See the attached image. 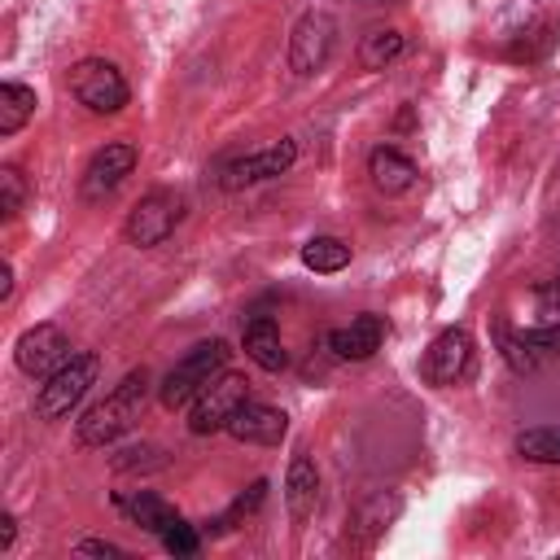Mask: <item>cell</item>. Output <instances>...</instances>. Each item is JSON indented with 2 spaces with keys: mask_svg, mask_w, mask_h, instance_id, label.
<instances>
[{
  "mask_svg": "<svg viewBox=\"0 0 560 560\" xmlns=\"http://www.w3.org/2000/svg\"><path fill=\"white\" fill-rule=\"evenodd\" d=\"M262 494H267V481H254V486H249V494H241V499H236V503H232V508L219 516V529H232L241 516H249V512L262 503Z\"/></svg>",
  "mask_w": 560,
  "mask_h": 560,
  "instance_id": "cb8c5ba5",
  "label": "cell"
},
{
  "mask_svg": "<svg viewBox=\"0 0 560 560\" xmlns=\"http://www.w3.org/2000/svg\"><path fill=\"white\" fill-rule=\"evenodd\" d=\"M96 372H101V359H96L92 350L70 354L57 372L44 376V385H39V394H35V416H39V420H61V416H70V411L79 407V398L92 389Z\"/></svg>",
  "mask_w": 560,
  "mask_h": 560,
  "instance_id": "3957f363",
  "label": "cell"
},
{
  "mask_svg": "<svg viewBox=\"0 0 560 560\" xmlns=\"http://www.w3.org/2000/svg\"><path fill=\"white\" fill-rule=\"evenodd\" d=\"M381 341H385V319L372 315V311H363V315H354L346 328H332V332H328V350H332L337 359H350V363L372 359V354L381 350Z\"/></svg>",
  "mask_w": 560,
  "mask_h": 560,
  "instance_id": "4fadbf2b",
  "label": "cell"
},
{
  "mask_svg": "<svg viewBox=\"0 0 560 560\" xmlns=\"http://www.w3.org/2000/svg\"><path fill=\"white\" fill-rule=\"evenodd\" d=\"M245 398H249V381L236 376V372H219V376L188 402V429H192L197 438H210V433L228 429L232 411H236Z\"/></svg>",
  "mask_w": 560,
  "mask_h": 560,
  "instance_id": "5b68a950",
  "label": "cell"
},
{
  "mask_svg": "<svg viewBox=\"0 0 560 560\" xmlns=\"http://www.w3.org/2000/svg\"><path fill=\"white\" fill-rule=\"evenodd\" d=\"M368 175H372V184H376L381 192H407V188L416 184V162H411L407 153L381 144V149H372V158H368Z\"/></svg>",
  "mask_w": 560,
  "mask_h": 560,
  "instance_id": "2e32d148",
  "label": "cell"
},
{
  "mask_svg": "<svg viewBox=\"0 0 560 560\" xmlns=\"http://www.w3.org/2000/svg\"><path fill=\"white\" fill-rule=\"evenodd\" d=\"M245 354H249L262 372H280V368L289 363V354H284V346H280V328H276L271 315H254V319L245 324Z\"/></svg>",
  "mask_w": 560,
  "mask_h": 560,
  "instance_id": "9a60e30c",
  "label": "cell"
},
{
  "mask_svg": "<svg viewBox=\"0 0 560 560\" xmlns=\"http://www.w3.org/2000/svg\"><path fill=\"white\" fill-rule=\"evenodd\" d=\"M179 219H184V201H179L175 192L158 188V192H149V197H140V201L131 206V214H127V223H122V236H127L131 245H140V249H153V245H162V241L175 232Z\"/></svg>",
  "mask_w": 560,
  "mask_h": 560,
  "instance_id": "8992f818",
  "label": "cell"
},
{
  "mask_svg": "<svg viewBox=\"0 0 560 560\" xmlns=\"http://www.w3.org/2000/svg\"><path fill=\"white\" fill-rule=\"evenodd\" d=\"M516 455L529 464H560V424H538L516 433Z\"/></svg>",
  "mask_w": 560,
  "mask_h": 560,
  "instance_id": "d6986e66",
  "label": "cell"
},
{
  "mask_svg": "<svg viewBox=\"0 0 560 560\" xmlns=\"http://www.w3.org/2000/svg\"><path fill=\"white\" fill-rule=\"evenodd\" d=\"M144 398H149V372H144V368H131V372L109 389V398H101L96 407L83 411V420H79V442H83V446H109V442H118V438L140 420Z\"/></svg>",
  "mask_w": 560,
  "mask_h": 560,
  "instance_id": "6da1fadb",
  "label": "cell"
},
{
  "mask_svg": "<svg viewBox=\"0 0 560 560\" xmlns=\"http://www.w3.org/2000/svg\"><path fill=\"white\" fill-rule=\"evenodd\" d=\"M284 503H289L293 521H306V516L315 512V503H319V468H315V459H311L306 451H298V455L289 459V472H284Z\"/></svg>",
  "mask_w": 560,
  "mask_h": 560,
  "instance_id": "5bb4252c",
  "label": "cell"
},
{
  "mask_svg": "<svg viewBox=\"0 0 560 560\" xmlns=\"http://www.w3.org/2000/svg\"><path fill=\"white\" fill-rule=\"evenodd\" d=\"M332 44H337V22L332 13H302L293 35H289V70L293 74H315L328 66L332 57Z\"/></svg>",
  "mask_w": 560,
  "mask_h": 560,
  "instance_id": "52a82bcc",
  "label": "cell"
},
{
  "mask_svg": "<svg viewBox=\"0 0 560 560\" xmlns=\"http://www.w3.org/2000/svg\"><path fill=\"white\" fill-rule=\"evenodd\" d=\"M302 262H306L311 271L332 276V271H341V267L350 262V245H346L341 236H311V241L302 245Z\"/></svg>",
  "mask_w": 560,
  "mask_h": 560,
  "instance_id": "ffe728a7",
  "label": "cell"
},
{
  "mask_svg": "<svg viewBox=\"0 0 560 560\" xmlns=\"http://www.w3.org/2000/svg\"><path fill=\"white\" fill-rule=\"evenodd\" d=\"M228 433L236 442H249V446H276L284 433H289V416L271 402H258V398H245L232 420H228Z\"/></svg>",
  "mask_w": 560,
  "mask_h": 560,
  "instance_id": "7c38bea8",
  "label": "cell"
},
{
  "mask_svg": "<svg viewBox=\"0 0 560 560\" xmlns=\"http://www.w3.org/2000/svg\"><path fill=\"white\" fill-rule=\"evenodd\" d=\"M228 341L223 337H210V341H201V346H192L171 372H166V381H162V389H158V398H162V407H188L223 368H228Z\"/></svg>",
  "mask_w": 560,
  "mask_h": 560,
  "instance_id": "7a4b0ae2",
  "label": "cell"
},
{
  "mask_svg": "<svg viewBox=\"0 0 560 560\" xmlns=\"http://www.w3.org/2000/svg\"><path fill=\"white\" fill-rule=\"evenodd\" d=\"M398 52H402V35L398 31H368L363 35V48H359V61L368 70H385Z\"/></svg>",
  "mask_w": 560,
  "mask_h": 560,
  "instance_id": "44dd1931",
  "label": "cell"
},
{
  "mask_svg": "<svg viewBox=\"0 0 560 560\" xmlns=\"http://www.w3.org/2000/svg\"><path fill=\"white\" fill-rule=\"evenodd\" d=\"M9 293H13V267L0 262V302H9Z\"/></svg>",
  "mask_w": 560,
  "mask_h": 560,
  "instance_id": "4316f807",
  "label": "cell"
},
{
  "mask_svg": "<svg viewBox=\"0 0 560 560\" xmlns=\"http://www.w3.org/2000/svg\"><path fill=\"white\" fill-rule=\"evenodd\" d=\"M74 551H83V556H127L118 542H105V538H83Z\"/></svg>",
  "mask_w": 560,
  "mask_h": 560,
  "instance_id": "d4e9b609",
  "label": "cell"
},
{
  "mask_svg": "<svg viewBox=\"0 0 560 560\" xmlns=\"http://www.w3.org/2000/svg\"><path fill=\"white\" fill-rule=\"evenodd\" d=\"M26 197H31V188H26L22 171L18 166H0V214L18 219L26 210Z\"/></svg>",
  "mask_w": 560,
  "mask_h": 560,
  "instance_id": "7402d4cb",
  "label": "cell"
},
{
  "mask_svg": "<svg viewBox=\"0 0 560 560\" xmlns=\"http://www.w3.org/2000/svg\"><path fill=\"white\" fill-rule=\"evenodd\" d=\"M131 166H136V144H127V140L101 144V149L92 153L88 171H83V197H88V201H101L105 192H114V188L131 175Z\"/></svg>",
  "mask_w": 560,
  "mask_h": 560,
  "instance_id": "8fae6325",
  "label": "cell"
},
{
  "mask_svg": "<svg viewBox=\"0 0 560 560\" xmlns=\"http://www.w3.org/2000/svg\"><path fill=\"white\" fill-rule=\"evenodd\" d=\"M293 158H298V144H293V140L267 144V149H258V153H245V158L228 162V166L219 171V184H223V188H245V184L276 179V175H284V171L293 166Z\"/></svg>",
  "mask_w": 560,
  "mask_h": 560,
  "instance_id": "30bf717a",
  "label": "cell"
},
{
  "mask_svg": "<svg viewBox=\"0 0 560 560\" xmlns=\"http://www.w3.org/2000/svg\"><path fill=\"white\" fill-rule=\"evenodd\" d=\"M13 534H18V521L4 512V516H0V551H9V547H13Z\"/></svg>",
  "mask_w": 560,
  "mask_h": 560,
  "instance_id": "484cf974",
  "label": "cell"
},
{
  "mask_svg": "<svg viewBox=\"0 0 560 560\" xmlns=\"http://www.w3.org/2000/svg\"><path fill=\"white\" fill-rule=\"evenodd\" d=\"M162 547H166L171 556H197L201 538H197V529H192V525H188V521L179 516V521H175V525H171V529L162 534Z\"/></svg>",
  "mask_w": 560,
  "mask_h": 560,
  "instance_id": "603a6c76",
  "label": "cell"
},
{
  "mask_svg": "<svg viewBox=\"0 0 560 560\" xmlns=\"http://www.w3.org/2000/svg\"><path fill=\"white\" fill-rule=\"evenodd\" d=\"M118 508H122L140 529H149V534H158V538L179 521V512H175L166 499L149 494V490H140V494H118Z\"/></svg>",
  "mask_w": 560,
  "mask_h": 560,
  "instance_id": "e0dca14e",
  "label": "cell"
},
{
  "mask_svg": "<svg viewBox=\"0 0 560 560\" xmlns=\"http://www.w3.org/2000/svg\"><path fill=\"white\" fill-rule=\"evenodd\" d=\"M35 114V88L26 83H0V136H13Z\"/></svg>",
  "mask_w": 560,
  "mask_h": 560,
  "instance_id": "ac0fdd59",
  "label": "cell"
},
{
  "mask_svg": "<svg viewBox=\"0 0 560 560\" xmlns=\"http://www.w3.org/2000/svg\"><path fill=\"white\" fill-rule=\"evenodd\" d=\"M70 354H74V350H70V337H66L57 324H35V328H26V332L18 337V346H13V363H18L26 376H35V381H44L48 372H57Z\"/></svg>",
  "mask_w": 560,
  "mask_h": 560,
  "instance_id": "ba28073f",
  "label": "cell"
},
{
  "mask_svg": "<svg viewBox=\"0 0 560 560\" xmlns=\"http://www.w3.org/2000/svg\"><path fill=\"white\" fill-rule=\"evenodd\" d=\"M70 92H74V101L88 105L92 114H118V109L127 105V96H131L122 70H118L114 61H105V57H83V61H74V66H70Z\"/></svg>",
  "mask_w": 560,
  "mask_h": 560,
  "instance_id": "277c9868",
  "label": "cell"
},
{
  "mask_svg": "<svg viewBox=\"0 0 560 560\" xmlns=\"http://www.w3.org/2000/svg\"><path fill=\"white\" fill-rule=\"evenodd\" d=\"M468 368H472V337H468V328H442L429 341L424 363H420L429 385H455V381L468 376Z\"/></svg>",
  "mask_w": 560,
  "mask_h": 560,
  "instance_id": "9c48e42d",
  "label": "cell"
}]
</instances>
